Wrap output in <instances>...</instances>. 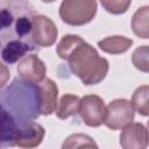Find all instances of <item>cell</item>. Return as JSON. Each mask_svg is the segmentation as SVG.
Listing matches in <instances>:
<instances>
[{
	"label": "cell",
	"mask_w": 149,
	"mask_h": 149,
	"mask_svg": "<svg viewBox=\"0 0 149 149\" xmlns=\"http://www.w3.org/2000/svg\"><path fill=\"white\" fill-rule=\"evenodd\" d=\"M56 52L69 63V68L84 85H95L105 79L109 70L106 58L78 35H65L58 42Z\"/></svg>",
	"instance_id": "cell-1"
},
{
	"label": "cell",
	"mask_w": 149,
	"mask_h": 149,
	"mask_svg": "<svg viewBox=\"0 0 149 149\" xmlns=\"http://www.w3.org/2000/svg\"><path fill=\"white\" fill-rule=\"evenodd\" d=\"M1 108L9 112L20 126L37 119L41 115L38 84L14 79L1 91Z\"/></svg>",
	"instance_id": "cell-2"
},
{
	"label": "cell",
	"mask_w": 149,
	"mask_h": 149,
	"mask_svg": "<svg viewBox=\"0 0 149 149\" xmlns=\"http://www.w3.org/2000/svg\"><path fill=\"white\" fill-rule=\"evenodd\" d=\"M97 9V0H63L59 6V17L69 26L80 27L94 19Z\"/></svg>",
	"instance_id": "cell-3"
},
{
	"label": "cell",
	"mask_w": 149,
	"mask_h": 149,
	"mask_svg": "<svg viewBox=\"0 0 149 149\" xmlns=\"http://www.w3.org/2000/svg\"><path fill=\"white\" fill-rule=\"evenodd\" d=\"M134 118L135 107L132 100L114 99L106 106V119L104 125L112 130H118L133 122Z\"/></svg>",
	"instance_id": "cell-4"
},
{
	"label": "cell",
	"mask_w": 149,
	"mask_h": 149,
	"mask_svg": "<svg viewBox=\"0 0 149 149\" xmlns=\"http://www.w3.org/2000/svg\"><path fill=\"white\" fill-rule=\"evenodd\" d=\"M84 123L88 127H100L105 123L106 119V106L104 100L97 94H88L80 98L79 111Z\"/></svg>",
	"instance_id": "cell-5"
},
{
	"label": "cell",
	"mask_w": 149,
	"mask_h": 149,
	"mask_svg": "<svg viewBox=\"0 0 149 149\" xmlns=\"http://www.w3.org/2000/svg\"><path fill=\"white\" fill-rule=\"evenodd\" d=\"M58 30L54 21L41 14H35L33 17V30L30 34V43L35 47L48 48L51 47L57 40Z\"/></svg>",
	"instance_id": "cell-6"
},
{
	"label": "cell",
	"mask_w": 149,
	"mask_h": 149,
	"mask_svg": "<svg viewBox=\"0 0 149 149\" xmlns=\"http://www.w3.org/2000/svg\"><path fill=\"white\" fill-rule=\"evenodd\" d=\"M119 143L123 149H146L149 146L148 128L141 122H130L122 128Z\"/></svg>",
	"instance_id": "cell-7"
},
{
	"label": "cell",
	"mask_w": 149,
	"mask_h": 149,
	"mask_svg": "<svg viewBox=\"0 0 149 149\" xmlns=\"http://www.w3.org/2000/svg\"><path fill=\"white\" fill-rule=\"evenodd\" d=\"M16 71L20 78H22L23 80L33 84H38L45 78L47 66L38 56L28 55L19 62Z\"/></svg>",
	"instance_id": "cell-8"
},
{
	"label": "cell",
	"mask_w": 149,
	"mask_h": 149,
	"mask_svg": "<svg viewBox=\"0 0 149 149\" xmlns=\"http://www.w3.org/2000/svg\"><path fill=\"white\" fill-rule=\"evenodd\" d=\"M45 135V130L42 125L30 121L21 125L16 135V147L20 148H35L38 147Z\"/></svg>",
	"instance_id": "cell-9"
},
{
	"label": "cell",
	"mask_w": 149,
	"mask_h": 149,
	"mask_svg": "<svg viewBox=\"0 0 149 149\" xmlns=\"http://www.w3.org/2000/svg\"><path fill=\"white\" fill-rule=\"evenodd\" d=\"M36 47L29 41L21 38H10L3 44L1 50V58L7 64H14L19 59L23 58L26 54L35 50Z\"/></svg>",
	"instance_id": "cell-10"
},
{
	"label": "cell",
	"mask_w": 149,
	"mask_h": 149,
	"mask_svg": "<svg viewBox=\"0 0 149 149\" xmlns=\"http://www.w3.org/2000/svg\"><path fill=\"white\" fill-rule=\"evenodd\" d=\"M40 97H41V114L50 115L56 111L58 104V87L57 84L49 78H44L38 83Z\"/></svg>",
	"instance_id": "cell-11"
},
{
	"label": "cell",
	"mask_w": 149,
	"mask_h": 149,
	"mask_svg": "<svg viewBox=\"0 0 149 149\" xmlns=\"http://www.w3.org/2000/svg\"><path fill=\"white\" fill-rule=\"evenodd\" d=\"M20 125L16 122L14 116L1 108V147H15L16 135Z\"/></svg>",
	"instance_id": "cell-12"
},
{
	"label": "cell",
	"mask_w": 149,
	"mask_h": 149,
	"mask_svg": "<svg viewBox=\"0 0 149 149\" xmlns=\"http://www.w3.org/2000/svg\"><path fill=\"white\" fill-rule=\"evenodd\" d=\"M133 44V40L126 36H108L100 41H98V47L106 54L111 55H120L129 50Z\"/></svg>",
	"instance_id": "cell-13"
},
{
	"label": "cell",
	"mask_w": 149,
	"mask_h": 149,
	"mask_svg": "<svg viewBox=\"0 0 149 149\" xmlns=\"http://www.w3.org/2000/svg\"><path fill=\"white\" fill-rule=\"evenodd\" d=\"M79 104L80 98L74 94H64L58 100L57 107H56V115L58 119L65 120L70 116H73L79 111Z\"/></svg>",
	"instance_id": "cell-14"
},
{
	"label": "cell",
	"mask_w": 149,
	"mask_h": 149,
	"mask_svg": "<svg viewBox=\"0 0 149 149\" xmlns=\"http://www.w3.org/2000/svg\"><path fill=\"white\" fill-rule=\"evenodd\" d=\"M132 30L140 38H149V6H142L133 14Z\"/></svg>",
	"instance_id": "cell-15"
},
{
	"label": "cell",
	"mask_w": 149,
	"mask_h": 149,
	"mask_svg": "<svg viewBox=\"0 0 149 149\" xmlns=\"http://www.w3.org/2000/svg\"><path fill=\"white\" fill-rule=\"evenodd\" d=\"M132 102L136 112L143 116H149V86L143 85L137 87L133 93Z\"/></svg>",
	"instance_id": "cell-16"
},
{
	"label": "cell",
	"mask_w": 149,
	"mask_h": 149,
	"mask_svg": "<svg viewBox=\"0 0 149 149\" xmlns=\"http://www.w3.org/2000/svg\"><path fill=\"white\" fill-rule=\"evenodd\" d=\"M98 148V144L94 142V140L86 135V134H72L63 142L62 148L69 149V148Z\"/></svg>",
	"instance_id": "cell-17"
},
{
	"label": "cell",
	"mask_w": 149,
	"mask_h": 149,
	"mask_svg": "<svg viewBox=\"0 0 149 149\" xmlns=\"http://www.w3.org/2000/svg\"><path fill=\"white\" fill-rule=\"evenodd\" d=\"M132 63L137 70L149 72V45L136 48L132 54Z\"/></svg>",
	"instance_id": "cell-18"
},
{
	"label": "cell",
	"mask_w": 149,
	"mask_h": 149,
	"mask_svg": "<svg viewBox=\"0 0 149 149\" xmlns=\"http://www.w3.org/2000/svg\"><path fill=\"white\" fill-rule=\"evenodd\" d=\"M102 8L113 14V15H120L128 10L132 0H99Z\"/></svg>",
	"instance_id": "cell-19"
},
{
	"label": "cell",
	"mask_w": 149,
	"mask_h": 149,
	"mask_svg": "<svg viewBox=\"0 0 149 149\" xmlns=\"http://www.w3.org/2000/svg\"><path fill=\"white\" fill-rule=\"evenodd\" d=\"M42 2H44V3H51V2H54V1H56V0H41Z\"/></svg>",
	"instance_id": "cell-20"
},
{
	"label": "cell",
	"mask_w": 149,
	"mask_h": 149,
	"mask_svg": "<svg viewBox=\"0 0 149 149\" xmlns=\"http://www.w3.org/2000/svg\"><path fill=\"white\" fill-rule=\"evenodd\" d=\"M147 128H148V132H149V121L147 122Z\"/></svg>",
	"instance_id": "cell-21"
}]
</instances>
